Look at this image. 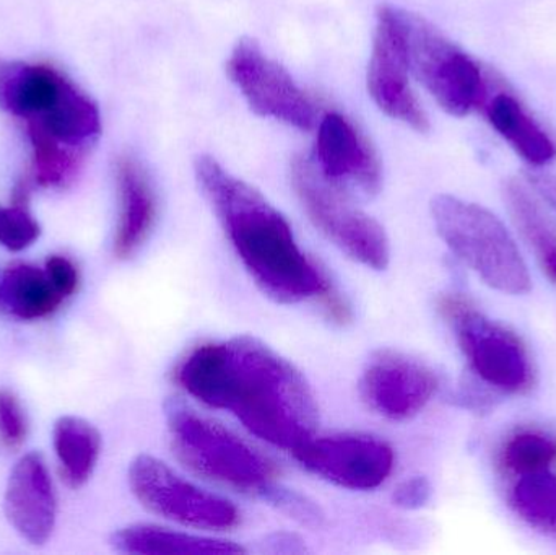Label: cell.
Returning a JSON list of instances; mask_svg holds the SVG:
<instances>
[{
	"label": "cell",
	"mask_w": 556,
	"mask_h": 555,
	"mask_svg": "<svg viewBox=\"0 0 556 555\" xmlns=\"http://www.w3.org/2000/svg\"><path fill=\"white\" fill-rule=\"evenodd\" d=\"M173 381L195 403L230 414L254 439L288 455L317 433L319 409L306 378L251 336L189 349L176 364Z\"/></svg>",
	"instance_id": "cell-1"
},
{
	"label": "cell",
	"mask_w": 556,
	"mask_h": 555,
	"mask_svg": "<svg viewBox=\"0 0 556 555\" xmlns=\"http://www.w3.org/2000/svg\"><path fill=\"white\" fill-rule=\"evenodd\" d=\"M194 175L235 256L267 299L287 306L316 303L336 325L352 319V308L332 277L301 247L287 217L256 188L211 155L195 159Z\"/></svg>",
	"instance_id": "cell-2"
},
{
	"label": "cell",
	"mask_w": 556,
	"mask_h": 555,
	"mask_svg": "<svg viewBox=\"0 0 556 555\" xmlns=\"http://www.w3.org/2000/svg\"><path fill=\"white\" fill-rule=\"evenodd\" d=\"M165 417L173 452L198 478L263 501L280 484L269 456L179 398L166 401Z\"/></svg>",
	"instance_id": "cell-3"
},
{
	"label": "cell",
	"mask_w": 556,
	"mask_h": 555,
	"mask_svg": "<svg viewBox=\"0 0 556 555\" xmlns=\"http://www.w3.org/2000/svg\"><path fill=\"white\" fill-rule=\"evenodd\" d=\"M430 209L441 240L490 289L506 295H525L531 290V274L521 250L493 212L451 194L434 195Z\"/></svg>",
	"instance_id": "cell-4"
},
{
	"label": "cell",
	"mask_w": 556,
	"mask_h": 555,
	"mask_svg": "<svg viewBox=\"0 0 556 555\" xmlns=\"http://www.w3.org/2000/svg\"><path fill=\"white\" fill-rule=\"evenodd\" d=\"M438 310L453 332L470 374L490 390L521 396L534 388L535 370L525 342L490 319L469 299L444 293Z\"/></svg>",
	"instance_id": "cell-5"
},
{
	"label": "cell",
	"mask_w": 556,
	"mask_h": 555,
	"mask_svg": "<svg viewBox=\"0 0 556 555\" xmlns=\"http://www.w3.org/2000/svg\"><path fill=\"white\" fill-rule=\"evenodd\" d=\"M291 182L311 224L343 256L365 269H388L391 241L384 227L358 207L352 195L327 181L309 159L294 156Z\"/></svg>",
	"instance_id": "cell-6"
},
{
	"label": "cell",
	"mask_w": 556,
	"mask_h": 555,
	"mask_svg": "<svg viewBox=\"0 0 556 555\" xmlns=\"http://www.w3.org/2000/svg\"><path fill=\"white\" fill-rule=\"evenodd\" d=\"M127 481L139 504L168 525L224 537L243 524V512L227 495L191 481L156 456H136Z\"/></svg>",
	"instance_id": "cell-7"
},
{
	"label": "cell",
	"mask_w": 556,
	"mask_h": 555,
	"mask_svg": "<svg viewBox=\"0 0 556 555\" xmlns=\"http://www.w3.org/2000/svg\"><path fill=\"white\" fill-rule=\"evenodd\" d=\"M397 12L410 71L438 104L459 117L485 106L489 84L482 67L424 16L402 9Z\"/></svg>",
	"instance_id": "cell-8"
},
{
	"label": "cell",
	"mask_w": 556,
	"mask_h": 555,
	"mask_svg": "<svg viewBox=\"0 0 556 555\" xmlns=\"http://www.w3.org/2000/svg\"><path fill=\"white\" fill-rule=\"evenodd\" d=\"M290 456L307 475L333 488L365 494L384 488L397 465L394 446L365 432L314 433Z\"/></svg>",
	"instance_id": "cell-9"
},
{
	"label": "cell",
	"mask_w": 556,
	"mask_h": 555,
	"mask_svg": "<svg viewBox=\"0 0 556 555\" xmlns=\"http://www.w3.org/2000/svg\"><path fill=\"white\" fill-rule=\"evenodd\" d=\"M227 74L260 116L273 117L300 130L316 127V104L298 87L287 68L264 54L256 39H238L227 61Z\"/></svg>",
	"instance_id": "cell-10"
},
{
	"label": "cell",
	"mask_w": 556,
	"mask_h": 555,
	"mask_svg": "<svg viewBox=\"0 0 556 555\" xmlns=\"http://www.w3.org/2000/svg\"><path fill=\"white\" fill-rule=\"evenodd\" d=\"M440 390V378L424 362L395 351H379L366 362L358 394L369 413L402 424L420 416Z\"/></svg>",
	"instance_id": "cell-11"
},
{
	"label": "cell",
	"mask_w": 556,
	"mask_h": 555,
	"mask_svg": "<svg viewBox=\"0 0 556 555\" xmlns=\"http://www.w3.org/2000/svg\"><path fill=\"white\" fill-rule=\"evenodd\" d=\"M407 42L397 7H378L375 39L368 64V91L382 113L417 133L430 130V119L408 81Z\"/></svg>",
	"instance_id": "cell-12"
},
{
	"label": "cell",
	"mask_w": 556,
	"mask_h": 555,
	"mask_svg": "<svg viewBox=\"0 0 556 555\" xmlns=\"http://www.w3.org/2000/svg\"><path fill=\"white\" fill-rule=\"evenodd\" d=\"M313 165L346 194L375 198L382 188V168L368 140L340 113H327L317 124Z\"/></svg>",
	"instance_id": "cell-13"
},
{
	"label": "cell",
	"mask_w": 556,
	"mask_h": 555,
	"mask_svg": "<svg viewBox=\"0 0 556 555\" xmlns=\"http://www.w3.org/2000/svg\"><path fill=\"white\" fill-rule=\"evenodd\" d=\"M5 514L28 543L41 546L51 538L58 517V499L48 466L38 453H28L10 472Z\"/></svg>",
	"instance_id": "cell-14"
},
{
	"label": "cell",
	"mask_w": 556,
	"mask_h": 555,
	"mask_svg": "<svg viewBox=\"0 0 556 555\" xmlns=\"http://www.w3.org/2000/svg\"><path fill=\"white\" fill-rule=\"evenodd\" d=\"M74 88L49 65L0 59V110L26 124L45 119Z\"/></svg>",
	"instance_id": "cell-15"
},
{
	"label": "cell",
	"mask_w": 556,
	"mask_h": 555,
	"mask_svg": "<svg viewBox=\"0 0 556 555\" xmlns=\"http://www.w3.org/2000/svg\"><path fill=\"white\" fill-rule=\"evenodd\" d=\"M119 218L113 251L117 260H129L149 240L156 220V198L146 172L130 156L116 162Z\"/></svg>",
	"instance_id": "cell-16"
},
{
	"label": "cell",
	"mask_w": 556,
	"mask_h": 555,
	"mask_svg": "<svg viewBox=\"0 0 556 555\" xmlns=\"http://www.w3.org/2000/svg\"><path fill=\"white\" fill-rule=\"evenodd\" d=\"M117 553L134 555H238L247 553L237 541L222 534L201 533L188 528L137 524L121 528L111 537Z\"/></svg>",
	"instance_id": "cell-17"
},
{
	"label": "cell",
	"mask_w": 556,
	"mask_h": 555,
	"mask_svg": "<svg viewBox=\"0 0 556 555\" xmlns=\"http://www.w3.org/2000/svg\"><path fill=\"white\" fill-rule=\"evenodd\" d=\"M492 126L500 136L532 166H544L556 156L554 140L532 119L513 94H495L485 106Z\"/></svg>",
	"instance_id": "cell-18"
},
{
	"label": "cell",
	"mask_w": 556,
	"mask_h": 555,
	"mask_svg": "<svg viewBox=\"0 0 556 555\" xmlns=\"http://www.w3.org/2000/svg\"><path fill=\"white\" fill-rule=\"evenodd\" d=\"M505 201L516 227L534 251L542 270L556 283V225L518 179L505 182Z\"/></svg>",
	"instance_id": "cell-19"
},
{
	"label": "cell",
	"mask_w": 556,
	"mask_h": 555,
	"mask_svg": "<svg viewBox=\"0 0 556 555\" xmlns=\"http://www.w3.org/2000/svg\"><path fill=\"white\" fill-rule=\"evenodd\" d=\"M3 303L15 318L33 321L51 315L64 297L55 290L45 269L33 264L15 263L2 277Z\"/></svg>",
	"instance_id": "cell-20"
},
{
	"label": "cell",
	"mask_w": 556,
	"mask_h": 555,
	"mask_svg": "<svg viewBox=\"0 0 556 555\" xmlns=\"http://www.w3.org/2000/svg\"><path fill=\"white\" fill-rule=\"evenodd\" d=\"M52 443L67 485L77 489L87 484L100 458V432L80 417L65 416L55 422Z\"/></svg>",
	"instance_id": "cell-21"
},
{
	"label": "cell",
	"mask_w": 556,
	"mask_h": 555,
	"mask_svg": "<svg viewBox=\"0 0 556 555\" xmlns=\"http://www.w3.org/2000/svg\"><path fill=\"white\" fill-rule=\"evenodd\" d=\"M509 507L532 530L556 538V475L554 471L516 478Z\"/></svg>",
	"instance_id": "cell-22"
},
{
	"label": "cell",
	"mask_w": 556,
	"mask_h": 555,
	"mask_svg": "<svg viewBox=\"0 0 556 555\" xmlns=\"http://www.w3.org/2000/svg\"><path fill=\"white\" fill-rule=\"evenodd\" d=\"M498 465L503 472L515 479L554 471L556 437L544 430H518L500 449Z\"/></svg>",
	"instance_id": "cell-23"
},
{
	"label": "cell",
	"mask_w": 556,
	"mask_h": 555,
	"mask_svg": "<svg viewBox=\"0 0 556 555\" xmlns=\"http://www.w3.org/2000/svg\"><path fill=\"white\" fill-rule=\"evenodd\" d=\"M264 502H267L270 507L276 508L277 512L293 520L294 524L301 525V527L316 530V528L326 524V515H324L323 508L313 499L294 491V489L287 488L281 482L267 494Z\"/></svg>",
	"instance_id": "cell-24"
},
{
	"label": "cell",
	"mask_w": 556,
	"mask_h": 555,
	"mask_svg": "<svg viewBox=\"0 0 556 555\" xmlns=\"http://www.w3.org/2000/svg\"><path fill=\"white\" fill-rule=\"evenodd\" d=\"M41 235V227L25 205H0V244L13 253L31 247Z\"/></svg>",
	"instance_id": "cell-25"
},
{
	"label": "cell",
	"mask_w": 556,
	"mask_h": 555,
	"mask_svg": "<svg viewBox=\"0 0 556 555\" xmlns=\"http://www.w3.org/2000/svg\"><path fill=\"white\" fill-rule=\"evenodd\" d=\"M28 422L18 400L10 391L0 390V445L16 450L25 443Z\"/></svg>",
	"instance_id": "cell-26"
},
{
	"label": "cell",
	"mask_w": 556,
	"mask_h": 555,
	"mask_svg": "<svg viewBox=\"0 0 556 555\" xmlns=\"http://www.w3.org/2000/svg\"><path fill=\"white\" fill-rule=\"evenodd\" d=\"M433 495L430 481L424 476H412L395 485L392 504L401 510L414 512L427 507Z\"/></svg>",
	"instance_id": "cell-27"
},
{
	"label": "cell",
	"mask_w": 556,
	"mask_h": 555,
	"mask_svg": "<svg viewBox=\"0 0 556 555\" xmlns=\"http://www.w3.org/2000/svg\"><path fill=\"white\" fill-rule=\"evenodd\" d=\"M45 270L52 286L64 299L74 295L78 286V270L71 260L64 256H49Z\"/></svg>",
	"instance_id": "cell-28"
},
{
	"label": "cell",
	"mask_w": 556,
	"mask_h": 555,
	"mask_svg": "<svg viewBox=\"0 0 556 555\" xmlns=\"http://www.w3.org/2000/svg\"><path fill=\"white\" fill-rule=\"evenodd\" d=\"M528 179L535 192L556 212V176L534 172L529 173Z\"/></svg>",
	"instance_id": "cell-29"
}]
</instances>
